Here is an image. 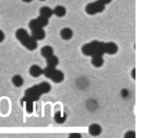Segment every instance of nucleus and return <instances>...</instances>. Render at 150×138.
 Here are the masks:
<instances>
[{"mask_svg": "<svg viewBox=\"0 0 150 138\" xmlns=\"http://www.w3.org/2000/svg\"><path fill=\"white\" fill-rule=\"evenodd\" d=\"M33 0H22V1H23V2H27V3H28V2H30L31 1H32Z\"/></svg>", "mask_w": 150, "mask_h": 138, "instance_id": "393cba45", "label": "nucleus"}, {"mask_svg": "<svg viewBox=\"0 0 150 138\" xmlns=\"http://www.w3.org/2000/svg\"><path fill=\"white\" fill-rule=\"evenodd\" d=\"M4 39H5V34L3 32V31L0 29V43L3 42Z\"/></svg>", "mask_w": 150, "mask_h": 138, "instance_id": "4be33fe9", "label": "nucleus"}, {"mask_svg": "<svg viewBox=\"0 0 150 138\" xmlns=\"http://www.w3.org/2000/svg\"><path fill=\"white\" fill-rule=\"evenodd\" d=\"M49 23V19L43 16L39 15L37 18L32 19L29 23V27L32 30L43 28L47 26Z\"/></svg>", "mask_w": 150, "mask_h": 138, "instance_id": "423d86ee", "label": "nucleus"}, {"mask_svg": "<svg viewBox=\"0 0 150 138\" xmlns=\"http://www.w3.org/2000/svg\"><path fill=\"white\" fill-rule=\"evenodd\" d=\"M39 13H40V15L43 16L48 19L50 18L53 14V9L47 6H42V8H40L39 10Z\"/></svg>", "mask_w": 150, "mask_h": 138, "instance_id": "9d476101", "label": "nucleus"}, {"mask_svg": "<svg viewBox=\"0 0 150 138\" xmlns=\"http://www.w3.org/2000/svg\"><path fill=\"white\" fill-rule=\"evenodd\" d=\"M105 6L99 0H97L88 4L85 7V11L88 15H95L97 13L102 12L105 9Z\"/></svg>", "mask_w": 150, "mask_h": 138, "instance_id": "39448f33", "label": "nucleus"}, {"mask_svg": "<svg viewBox=\"0 0 150 138\" xmlns=\"http://www.w3.org/2000/svg\"><path fill=\"white\" fill-rule=\"evenodd\" d=\"M121 94L122 97H127L129 95V92L127 89H122L121 91Z\"/></svg>", "mask_w": 150, "mask_h": 138, "instance_id": "aec40b11", "label": "nucleus"}, {"mask_svg": "<svg viewBox=\"0 0 150 138\" xmlns=\"http://www.w3.org/2000/svg\"><path fill=\"white\" fill-rule=\"evenodd\" d=\"M101 127L97 123H93L88 127L89 133L93 136H98L101 133Z\"/></svg>", "mask_w": 150, "mask_h": 138, "instance_id": "1a4fd4ad", "label": "nucleus"}, {"mask_svg": "<svg viewBox=\"0 0 150 138\" xmlns=\"http://www.w3.org/2000/svg\"><path fill=\"white\" fill-rule=\"evenodd\" d=\"M101 3H103L104 5H107L110 4L112 0H99Z\"/></svg>", "mask_w": 150, "mask_h": 138, "instance_id": "5701e85b", "label": "nucleus"}, {"mask_svg": "<svg viewBox=\"0 0 150 138\" xmlns=\"http://www.w3.org/2000/svg\"><path fill=\"white\" fill-rule=\"evenodd\" d=\"M21 104H25L26 110L28 113H31L33 110V102L29 100H21Z\"/></svg>", "mask_w": 150, "mask_h": 138, "instance_id": "a211bd4d", "label": "nucleus"}, {"mask_svg": "<svg viewBox=\"0 0 150 138\" xmlns=\"http://www.w3.org/2000/svg\"><path fill=\"white\" fill-rule=\"evenodd\" d=\"M29 72L32 76L36 78L43 74V69L37 65H33L30 67Z\"/></svg>", "mask_w": 150, "mask_h": 138, "instance_id": "6e6552de", "label": "nucleus"}, {"mask_svg": "<svg viewBox=\"0 0 150 138\" xmlns=\"http://www.w3.org/2000/svg\"><path fill=\"white\" fill-rule=\"evenodd\" d=\"M131 74V76L132 77V78H133L134 79H135V68H134V69L132 70Z\"/></svg>", "mask_w": 150, "mask_h": 138, "instance_id": "b1692460", "label": "nucleus"}, {"mask_svg": "<svg viewBox=\"0 0 150 138\" xmlns=\"http://www.w3.org/2000/svg\"><path fill=\"white\" fill-rule=\"evenodd\" d=\"M91 63L92 65L97 68H99L103 66L104 64V59L103 56H91Z\"/></svg>", "mask_w": 150, "mask_h": 138, "instance_id": "ddd939ff", "label": "nucleus"}, {"mask_svg": "<svg viewBox=\"0 0 150 138\" xmlns=\"http://www.w3.org/2000/svg\"><path fill=\"white\" fill-rule=\"evenodd\" d=\"M73 31L69 28H64L60 31V36L64 40H69L73 36Z\"/></svg>", "mask_w": 150, "mask_h": 138, "instance_id": "9b49d317", "label": "nucleus"}, {"mask_svg": "<svg viewBox=\"0 0 150 138\" xmlns=\"http://www.w3.org/2000/svg\"><path fill=\"white\" fill-rule=\"evenodd\" d=\"M118 49V47L114 42L93 41L84 45L81 48V52L86 56H103L105 53L114 55L117 52Z\"/></svg>", "mask_w": 150, "mask_h": 138, "instance_id": "f257e3e1", "label": "nucleus"}, {"mask_svg": "<svg viewBox=\"0 0 150 138\" xmlns=\"http://www.w3.org/2000/svg\"><path fill=\"white\" fill-rule=\"evenodd\" d=\"M136 136L135 132L132 130H129L125 133L124 134L125 138H135Z\"/></svg>", "mask_w": 150, "mask_h": 138, "instance_id": "6ab92c4d", "label": "nucleus"}, {"mask_svg": "<svg viewBox=\"0 0 150 138\" xmlns=\"http://www.w3.org/2000/svg\"><path fill=\"white\" fill-rule=\"evenodd\" d=\"M17 39L26 49L33 51L38 47L37 41L23 28L18 29L15 33Z\"/></svg>", "mask_w": 150, "mask_h": 138, "instance_id": "7ed1b4c3", "label": "nucleus"}, {"mask_svg": "<svg viewBox=\"0 0 150 138\" xmlns=\"http://www.w3.org/2000/svg\"><path fill=\"white\" fill-rule=\"evenodd\" d=\"M45 31L43 28H39L32 30L31 36L36 41L43 39L45 37Z\"/></svg>", "mask_w": 150, "mask_h": 138, "instance_id": "0eeeda50", "label": "nucleus"}, {"mask_svg": "<svg viewBox=\"0 0 150 138\" xmlns=\"http://www.w3.org/2000/svg\"><path fill=\"white\" fill-rule=\"evenodd\" d=\"M69 137H70V138H81V136L79 133H72L69 134Z\"/></svg>", "mask_w": 150, "mask_h": 138, "instance_id": "412c9836", "label": "nucleus"}, {"mask_svg": "<svg viewBox=\"0 0 150 138\" xmlns=\"http://www.w3.org/2000/svg\"><path fill=\"white\" fill-rule=\"evenodd\" d=\"M43 74L46 78L51 79L55 83H60L64 78V75L63 72L56 69L55 67L47 66L43 69Z\"/></svg>", "mask_w": 150, "mask_h": 138, "instance_id": "20e7f679", "label": "nucleus"}, {"mask_svg": "<svg viewBox=\"0 0 150 138\" xmlns=\"http://www.w3.org/2000/svg\"><path fill=\"white\" fill-rule=\"evenodd\" d=\"M40 53L42 56L46 59L50 56L53 55V49L52 46L49 45H46L42 48L40 50Z\"/></svg>", "mask_w": 150, "mask_h": 138, "instance_id": "f8f14e48", "label": "nucleus"}, {"mask_svg": "<svg viewBox=\"0 0 150 138\" xmlns=\"http://www.w3.org/2000/svg\"><path fill=\"white\" fill-rule=\"evenodd\" d=\"M54 119L57 123H63L66 120V115L65 113H62L60 111H58L54 113Z\"/></svg>", "mask_w": 150, "mask_h": 138, "instance_id": "2eb2a0df", "label": "nucleus"}, {"mask_svg": "<svg viewBox=\"0 0 150 138\" xmlns=\"http://www.w3.org/2000/svg\"><path fill=\"white\" fill-rule=\"evenodd\" d=\"M39 1H45V0H39Z\"/></svg>", "mask_w": 150, "mask_h": 138, "instance_id": "a878e982", "label": "nucleus"}, {"mask_svg": "<svg viewBox=\"0 0 150 138\" xmlns=\"http://www.w3.org/2000/svg\"><path fill=\"white\" fill-rule=\"evenodd\" d=\"M12 82L15 86L21 87L22 86L24 82V80L22 77L19 75H14L12 78Z\"/></svg>", "mask_w": 150, "mask_h": 138, "instance_id": "f3484780", "label": "nucleus"}, {"mask_svg": "<svg viewBox=\"0 0 150 138\" xmlns=\"http://www.w3.org/2000/svg\"><path fill=\"white\" fill-rule=\"evenodd\" d=\"M51 88L50 85L46 82H43L39 84L35 85L29 88H28L25 91V95L22 100H29L32 102H36L39 100L42 95L49 92Z\"/></svg>", "mask_w": 150, "mask_h": 138, "instance_id": "f03ea898", "label": "nucleus"}, {"mask_svg": "<svg viewBox=\"0 0 150 138\" xmlns=\"http://www.w3.org/2000/svg\"><path fill=\"white\" fill-rule=\"evenodd\" d=\"M59 62L58 58L54 55H52L46 58V63L49 66L56 67L59 64Z\"/></svg>", "mask_w": 150, "mask_h": 138, "instance_id": "dca6fc26", "label": "nucleus"}, {"mask_svg": "<svg viewBox=\"0 0 150 138\" xmlns=\"http://www.w3.org/2000/svg\"><path fill=\"white\" fill-rule=\"evenodd\" d=\"M53 13L58 17H62L66 15V9L62 5H57L53 9Z\"/></svg>", "mask_w": 150, "mask_h": 138, "instance_id": "4468645a", "label": "nucleus"}]
</instances>
